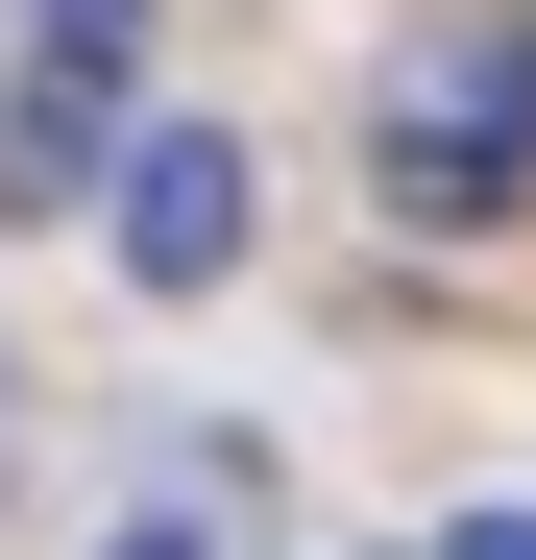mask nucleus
<instances>
[{
  "label": "nucleus",
  "mask_w": 536,
  "mask_h": 560,
  "mask_svg": "<svg viewBox=\"0 0 536 560\" xmlns=\"http://www.w3.org/2000/svg\"><path fill=\"white\" fill-rule=\"evenodd\" d=\"M123 560H196V536H123Z\"/></svg>",
  "instance_id": "obj_5"
},
{
  "label": "nucleus",
  "mask_w": 536,
  "mask_h": 560,
  "mask_svg": "<svg viewBox=\"0 0 536 560\" xmlns=\"http://www.w3.org/2000/svg\"><path fill=\"white\" fill-rule=\"evenodd\" d=\"M439 560H536V512H464V536H439Z\"/></svg>",
  "instance_id": "obj_4"
},
{
  "label": "nucleus",
  "mask_w": 536,
  "mask_h": 560,
  "mask_svg": "<svg viewBox=\"0 0 536 560\" xmlns=\"http://www.w3.org/2000/svg\"><path fill=\"white\" fill-rule=\"evenodd\" d=\"M123 49H147V0H73V25H25V122H0V196L73 220L123 171Z\"/></svg>",
  "instance_id": "obj_2"
},
{
  "label": "nucleus",
  "mask_w": 536,
  "mask_h": 560,
  "mask_svg": "<svg viewBox=\"0 0 536 560\" xmlns=\"http://www.w3.org/2000/svg\"><path fill=\"white\" fill-rule=\"evenodd\" d=\"M98 220H123V268H147V293H220V268H244V220H268V171H244L220 122H147V147L98 171Z\"/></svg>",
  "instance_id": "obj_3"
},
{
  "label": "nucleus",
  "mask_w": 536,
  "mask_h": 560,
  "mask_svg": "<svg viewBox=\"0 0 536 560\" xmlns=\"http://www.w3.org/2000/svg\"><path fill=\"white\" fill-rule=\"evenodd\" d=\"M366 147H391V220H512V196H536V25H439V49H391Z\"/></svg>",
  "instance_id": "obj_1"
}]
</instances>
